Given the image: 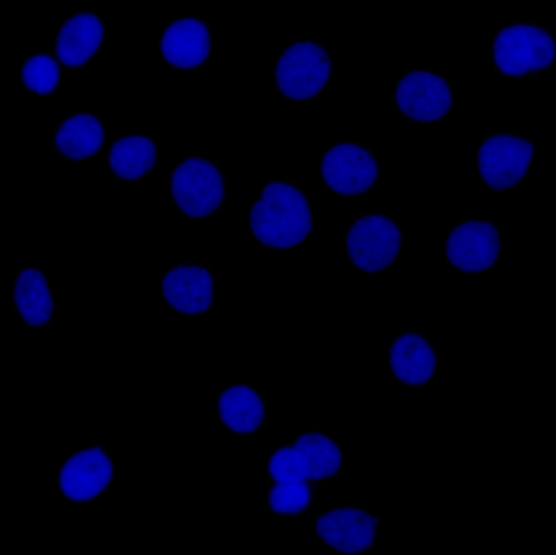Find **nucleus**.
Returning a JSON list of instances; mask_svg holds the SVG:
<instances>
[{
  "mask_svg": "<svg viewBox=\"0 0 556 555\" xmlns=\"http://www.w3.org/2000/svg\"><path fill=\"white\" fill-rule=\"evenodd\" d=\"M250 229L267 248H295L314 231L311 201L292 182L268 181L250 207Z\"/></svg>",
  "mask_w": 556,
  "mask_h": 555,
  "instance_id": "nucleus-1",
  "label": "nucleus"
},
{
  "mask_svg": "<svg viewBox=\"0 0 556 555\" xmlns=\"http://www.w3.org/2000/svg\"><path fill=\"white\" fill-rule=\"evenodd\" d=\"M490 55L501 75L525 79L554 65L556 40L545 26L538 23H511L496 31Z\"/></svg>",
  "mask_w": 556,
  "mask_h": 555,
  "instance_id": "nucleus-2",
  "label": "nucleus"
},
{
  "mask_svg": "<svg viewBox=\"0 0 556 555\" xmlns=\"http://www.w3.org/2000/svg\"><path fill=\"white\" fill-rule=\"evenodd\" d=\"M170 195L186 217L202 220L217 213L227 195V181L220 166L204 156L191 155L179 161L170 178Z\"/></svg>",
  "mask_w": 556,
  "mask_h": 555,
  "instance_id": "nucleus-3",
  "label": "nucleus"
},
{
  "mask_svg": "<svg viewBox=\"0 0 556 555\" xmlns=\"http://www.w3.org/2000/svg\"><path fill=\"white\" fill-rule=\"evenodd\" d=\"M332 72L328 50L315 40L290 43L277 59L275 87L290 101H308L327 87Z\"/></svg>",
  "mask_w": 556,
  "mask_h": 555,
  "instance_id": "nucleus-4",
  "label": "nucleus"
},
{
  "mask_svg": "<svg viewBox=\"0 0 556 555\" xmlns=\"http://www.w3.org/2000/svg\"><path fill=\"white\" fill-rule=\"evenodd\" d=\"M402 231L397 222L384 214L357 216L346 232L345 249L353 267L365 274L389 269L401 252Z\"/></svg>",
  "mask_w": 556,
  "mask_h": 555,
  "instance_id": "nucleus-5",
  "label": "nucleus"
},
{
  "mask_svg": "<svg viewBox=\"0 0 556 555\" xmlns=\"http://www.w3.org/2000/svg\"><path fill=\"white\" fill-rule=\"evenodd\" d=\"M534 148L522 135L493 134L483 138L477 153L480 178L493 191L518 186L533 164Z\"/></svg>",
  "mask_w": 556,
  "mask_h": 555,
  "instance_id": "nucleus-6",
  "label": "nucleus"
},
{
  "mask_svg": "<svg viewBox=\"0 0 556 555\" xmlns=\"http://www.w3.org/2000/svg\"><path fill=\"white\" fill-rule=\"evenodd\" d=\"M319 175L340 195H363L377 184L380 169L376 154L361 143L337 142L321 157Z\"/></svg>",
  "mask_w": 556,
  "mask_h": 555,
  "instance_id": "nucleus-7",
  "label": "nucleus"
},
{
  "mask_svg": "<svg viewBox=\"0 0 556 555\" xmlns=\"http://www.w3.org/2000/svg\"><path fill=\"white\" fill-rule=\"evenodd\" d=\"M394 102L399 112L417 124L441 121L452 110L453 91L442 74L412 70L397 81Z\"/></svg>",
  "mask_w": 556,
  "mask_h": 555,
  "instance_id": "nucleus-8",
  "label": "nucleus"
},
{
  "mask_svg": "<svg viewBox=\"0 0 556 555\" xmlns=\"http://www.w3.org/2000/svg\"><path fill=\"white\" fill-rule=\"evenodd\" d=\"M114 472L111 454L100 445L81 447L66 456L60 466L58 485L70 502L86 503L101 496Z\"/></svg>",
  "mask_w": 556,
  "mask_h": 555,
  "instance_id": "nucleus-9",
  "label": "nucleus"
},
{
  "mask_svg": "<svg viewBox=\"0 0 556 555\" xmlns=\"http://www.w3.org/2000/svg\"><path fill=\"white\" fill-rule=\"evenodd\" d=\"M501 235L489 220H464L448 234L445 256L448 264L468 275L491 272L500 257Z\"/></svg>",
  "mask_w": 556,
  "mask_h": 555,
  "instance_id": "nucleus-10",
  "label": "nucleus"
},
{
  "mask_svg": "<svg viewBox=\"0 0 556 555\" xmlns=\"http://www.w3.org/2000/svg\"><path fill=\"white\" fill-rule=\"evenodd\" d=\"M378 518L367 509L345 506L315 518L316 534L339 554H359L374 547Z\"/></svg>",
  "mask_w": 556,
  "mask_h": 555,
  "instance_id": "nucleus-11",
  "label": "nucleus"
},
{
  "mask_svg": "<svg viewBox=\"0 0 556 555\" xmlns=\"http://www.w3.org/2000/svg\"><path fill=\"white\" fill-rule=\"evenodd\" d=\"M161 290L165 303L186 316L205 314L214 301V279L204 264L174 266L163 276Z\"/></svg>",
  "mask_w": 556,
  "mask_h": 555,
  "instance_id": "nucleus-12",
  "label": "nucleus"
},
{
  "mask_svg": "<svg viewBox=\"0 0 556 555\" xmlns=\"http://www.w3.org/2000/svg\"><path fill=\"white\" fill-rule=\"evenodd\" d=\"M211 46L210 27L198 16L172 21L159 39L162 60L181 71L201 66L210 56Z\"/></svg>",
  "mask_w": 556,
  "mask_h": 555,
  "instance_id": "nucleus-13",
  "label": "nucleus"
},
{
  "mask_svg": "<svg viewBox=\"0 0 556 555\" xmlns=\"http://www.w3.org/2000/svg\"><path fill=\"white\" fill-rule=\"evenodd\" d=\"M104 29L105 24L99 13L73 12L55 36L54 52L62 66L78 70L89 63L102 47Z\"/></svg>",
  "mask_w": 556,
  "mask_h": 555,
  "instance_id": "nucleus-14",
  "label": "nucleus"
},
{
  "mask_svg": "<svg viewBox=\"0 0 556 555\" xmlns=\"http://www.w3.org/2000/svg\"><path fill=\"white\" fill-rule=\"evenodd\" d=\"M439 358L428 338L417 331L395 336L389 345V367L401 382L425 386L434 375Z\"/></svg>",
  "mask_w": 556,
  "mask_h": 555,
  "instance_id": "nucleus-15",
  "label": "nucleus"
},
{
  "mask_svg": "<svg viewBox=\"0 0 556 555\" xmlns=\"http://www.w3.org/2000/svg\"><path fill=\"white\" fill-rule=\"evenodd\" d=\"M220 422L235 434L256 432L266 420V404L254 388L244 382L229 384L217 398Z\"/></svg>",
  "mask_w": 556,
  "mask_h": 555,
  "instance_id": "nucleus-16",
  "label": "nucleus"
},
{
  "mask_svg": "<svg viewBox=\"0 0 556 555\" xmlns=\"http://www.w3.org/2000/svg\"><path fill=\"white\" fill-rule=\"evenodd\" d=\"M159 155V146L153 137L142 133H130L111 144L109 166L116 178L126 184H134L152 172Z\"/></svg>",
  "mask_w": 556,
  "mask_h": 555,
  "instance_id": "nucleus-17",
  "label": "nucleus"
},
{
  "mask_svg": "<svg viewBox=\"0 0 556 555\" xmlns=\"http://www.w3.org/2000/svg\"><path fill=\"white\" fill-rule=\"evenodd\" d=\"M13 304L26 326L40 328L47 325L54 307L47 275L34 267L21 269L13 283Z\"/></svg>",
  "mask_w": 556,
  "mask_h": 555,
  "instance_id": "nucleus-18",
  "label": "nucleus"
},
{
  "mask_svg": "<svg viewBox=\"0 0 556 555\" xmlns=\"http://www.w3.org/2000/svg\"><path fill=\"white\" fill-rule=\"evenodd\" d=\"M104 129L100 118L83 111L63 119L54 135V147L59 154L70 161H85L102 149Z\"/></svg>",
  "mask_w": 556,
  "mask_h": 555,
  "instance_id": "nucleus-19",
  "label": "nucleus"
},
{
  "mask_svg": "<svg viewBox=\"0 0 556 555\" xmlns=\"http://www.w3.org/2000/svg\"><path fill=\"white\" fill-rule=\"evenodd\" d=\"M290 443L305 457L317 483L340 474L343 452L332 437L313 430L296 436Z\"/></svg>",
  "mask_w": 556,
  "mask_h": 555,
  "instance_id": "nucleus-20",
  "label": "nucleus"
},
{
  "mask_svg": "<svg viewBox=\"0 0 556 555\" xmlns=\"http://www.w3.org/2000/svg\"><path fill=\"white\" fill-rule=\"evenodd\" d=\"M318 485L315 481L269 483L267 504L276 515L299 516L313 506Z\"/></svg>",
  "mask_w": 556,
  "mask_h": 555,
  "instance_id": "nucleus-21",
  "label": "nucleus"
},
{
  "mask_svg": "<svg viewBox=\"0 0 556 555\" xmlns=\"http://www.w3.org/2000/svg\"><path fill=\"white\" fill-rule=\"evenodd\" d=\"M59 63V60L49 52L30 54L21 68L23 87L39 97L54 94L61 80Z\"/></svg>",
  "mask_w": 556,
  "mask_h": 555,
  "instance_id": "nucleus-22",
  "label": "nucleus"
},
{
  "mask_svg": "<svg viewBox=\"0 0 556 555\" xmlns=\"http://www.w3.org/2000/svg\"><path fill=\"white\" fill-rule=\"evenodd\" d=\"M267 474L269 483L315 481L305 457L291 443L274 450L268 459Z\"/></svg>",
  "mask_w": 556,
  "mask_h": 555,
  "instance_id": "nucleus-23",
  "label": "nucleus"
}]
</instances>
